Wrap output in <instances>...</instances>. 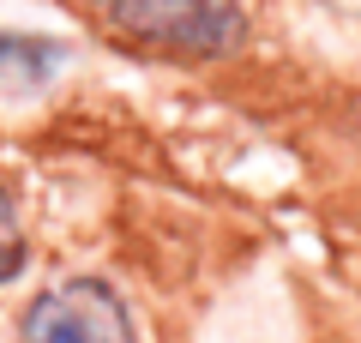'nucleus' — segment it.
Instances as JSON below:
<instances>
[{
	"label": "nucleus",
	"mask_w": 361,
	"mask_h": 343,
	"mask_svg": "<svg viewBox=\"0 0 361 343\" xmlns=\"http://www.w3.org/2000/svg\"><path fill=\"white\" fill-rule=\"evenodd\" d=\"M127 42L187 61H217L241 42V0H97Z\"/></svg>",
	"instance_id": "f257e3e1"
},
{
	"label": "nucleus",
	"mask_w": 361,
	"mask_h": 343,
	"mask_svg": "<svg viewBox=\"0 0 361 343\" xmlns=\"http://www.w3.org/2000/svg\"><path fill=\"white\" fill-rule=\"evenodd\" d=\"M18 343H139L127 301L97 277H66L25 307Z\"/></svg>",
	"instance_id": "f03ea898"
},
{
	"label": "nucleus",
	"mask_w": 361,
	"mask_h": 343,
	"mask_svg": "<svg viewBox=\"0 0 361 343\" xmlns=\"http://www.w3.org/2000/svg\"><path fill=\"white\" fill-rule=\"evenodd\" d=\"M54 61H61V49H54V42L6 37V30H0V85H13V90H37L42 78L54 73Z\"/></svg>",
	"instance_id": "7ed1b4c3"
},
{
	"label": "nucleus",
	"mask_w": 361,
	"mask_h": 343,
	"mask_svg": "<svg viewBox=\"0 0 361 343\" xmlns=\"http://www.w3.org/2000/svg\"><path fill=\"white\" fill-rule=\"evenodd\" d=\"M25 253H30L25 223H18V205H13V193H6V181H0V283L25 271Z\"/></svg>",
	"instance_id": "20e7f679"
}]
</instances>
